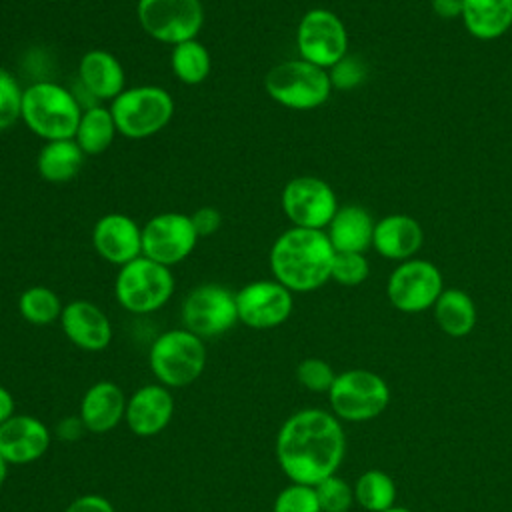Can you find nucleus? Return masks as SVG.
Wrapping results in <instances>:
<instances>
[{"mask_svg":"<svg viewBox=\"0 0 512 512\" xmlns=\"http://www.w3.org/2000/svg\"><path fill=\"white\" fill-rule=\"evenodd\" d=\"M276 462L290 482L316 486L336 474L346 452L340 420L320 408L290 414L276 434Z\"/></svg>","mask_w":512,"mask_h":512,"instance_id":"1","label":"nucleus"},{"mask_svg":"<svg viewBox=\"0 0 512 512\" xmlns=\"http://www.w3.org/2000/svg\"><path fill=\"white\" fill-rule=\"evenodd\" d=\"M334 248L324 230H284L272 244L268 262L272 278L290 292H312L330 280Z\"/></svg>","mask_w":512,"mask_h":512,"instance_id":"2","label":"nucleus"},{"mask_svg":"<svg viewBox=\"0 0 512 512\" xmlns=\"http://www.w3.org/2000/svg\"><path fill=\"white\" fill-rule=\"evenodd\" d=\"M82 110L76 94L56 82L40 80L24 88L22 122L44 142L74 138Z\"/></svg>","mask_w":512,"mask_h":512,"instance_id":"3","label":"nucleus"},{"mask_svg":"<svg viewBox=\"0 0 512 512\" xmlns=\"http://www.w3.org/2000/svg\"><path fill=\"white\" fill-rule=\"evenodd\" d=\"M148 366L158 384L170 390L190 386L206 368L204 340L184 326L166 330L150 344Z\"/></svg>","mask_w":512,"mask_h":512,"instance_id":"4","label":"nucleus"},{"mask_svg":"<svg viewBox=\"0 0 512 512\" xmlns=\"http://www.w3.org/2000/svg\"><path fill=\"white\" fill-rule=\"evenodd\" d=\"M266 94L290 110H314L332 94L328 70L298 58L274 64L264 76Z\"/></svg>","mask_w":512,"mask_h":512,"instance_id":"5","label":"nucleus"},{"mask_svg":"<svg viewBox=\"0 0 512 512\" xmlns=\"http://www.w3.org/2000/svg\"><path fill=\"white\" fill-rule=\"evenodd\" d=\"M118 134L130 140H144L164 130L174 116V98L162 86L124 88L112 102Z\"/></svg>","mask_w":512,"mask_h":512,"instance_id":"6","label":"nucleus"},{"mask_svg":"<svg viewBox=\"0 0 512 512\" xmlns=\"http://www.w3.org/2000/svg\"><path fill=\"white\" fill-rule=\"evenodd\" d=\"M174 286V274L168 266L138 256L118 268L114 296L132 314H152L172 298Z\"/></svg>","mask_w":512,"mask_h":512,"instance_id":"7","label":"nucleus"},{"mask_svg":"<svg viewBox=\"0 0 512 512\" xmlns=\"http://www.w3.org/2000/svg\"><path fill=\"white\" fill-rule=\"evenodd\" d=\"M330 412L338 420L368 422L380 416L390 402V388L382 376L366 368L336 374L328 390Z\"/></svg>","mask_w":512,"mask_h":512,"instance_id":"8","label":"nucleus"},{"mask_svg":"<svg viewBox=\"0 0 512 512\" xmlns=\"http://www.w3.org/2000/svg\"><path fill=\"white\" fill-rule=\"evenodd\" d=\"M136 16L148 36L170 46L198 38L204 26L200 0H138Z\"/></svg>","mask_w":512,"mask_h":512,"instance_id":"9","label":"nucleus"},{"mask_svg":"<svg viewBox=\"0 0 512 512\" xmlns=\"http://www.w3.org/2000/svg\"><path fill=\"white\" fill-rule=\"evenodd\" d=\"M296 50L324 70L348 54V32L338 14L328 8H310L296 26Z\"/></svg>","mask_w":512,"mask_h":512,"instance_id":"10","label":"nucleus"},{"mask_svg":"<svg viewBox=\"0 0 512 512\" xmlns=\"http://www.w3.org/2000/svg\"><path fill=\"white\" fill-rule=\"evenodd\" d=\"M182 324L202 340L226 334L238 324L234 292L214 282L194 286L182 302Z\"/></svg>","mask_w":512,"mask_h":512,"instance_id":"11","label":"nucleus"},{"mask_svg":"<svg viewBox=\"0 0 512 512\" xmlns=\"http://www.w3.org/2000/svg\"><path fill=\"white\" fill-rule=\"evenodd\" d=\"M280 206L292 226L326 230L338 210V200L326 180L318 176H296L284 184Z\"/></svg>","mask_w":512,"mask_h":512,"instance_id":"12","label":"nucleus"},{"mask_svg":"<svg viewBox=\"0 0 512 512\" xmlns=\"http://www.w3.org/2000/svg\"><path fill=\"white\" fill-rule=\"evenodd\" d=\"M444 290L442 274L430 260L410 258L400 262L386 284L390 304L406 314L424 312L434 306Z\"/></svg>","mask_w":512,"mask_h":512,"instance_id":"13","label":"nucleus"},{"mask_svg":"<svg viewBox=\"0 0 512 512\" xmlns=\"http://www.w3.org/2000/svg\"><path fill=\"white\" fill-rule=\"evenodd\" d=\"M198 240L190 214L160 212L142 226V256L170 268L186 260Z\"/></svg>","mask_w":512,"mask_h":512,"instance_id":"14","label":"nucleus"},{"mask_svg":"<svg viewBox=\"0 0 512 512\" xmlns=\"http://www.w3.org/2000/svg\"><path fill=\"white\" fill-rule=\"evenodd\" d=\"M294 292L278 280H252L236 296L238 322L252 330H270L284 324L294 308Z\"/></svg>","mask_w":512,"mask_h":512,"instance_id":"15","label":"nucleus"},{"mask_svg":"<svg viewBox=\"0 0 512 512\" xmlns=\"http://www.w3.org/2000/svg\"><path fill=\"white\" fill-rule=\"evenodd\" d=\"M96 254L118 268L142 256V226L128 214L108 212L92 228Z\"/></svg>","mask_w":512,"mask_h":512,"instance_id":"16","label":"nucleus"},{"mask_svg":"<svg viewBox=\"0 0 512 512\" xmlns=\"http://www.w3.org/2000/svg\"><path fill=\"white\" fill-rule=\"evenodd\" d=\"M174 416V398L162 384H144L126 398L124 422L134 436L152 438L164 432Z\"/></svg>","mask_w":512,"mask_h":512,"instance_id":"17","label":"nucleus"},{"mask_svg":"<svg viewBox=\"0 0 512 512\" xmlns=\"http://www.w3.org/2000/svg\"><path fill=\"white\" fill-rule=\"evenodd\" d=\"M52 442L44 422L30 414H14L0 424V456L12 466H22L42 458Z\"/></svg>","mask_w":512,"mask_h":512,"instance_id":"18","label":"nucleus"},{"mask_svg":"<svg viewBox=\"0 0 512 512\" xmlns=\"http://www.w3.org/2000/svg\"><path fill=\"white\" fill-rule=\"evenodd\" d=\"M58 322L68 342L84 352H100L112 342L110 318L90 300H72L64 304Z\"/></svg>","mask_w":512,"mask_h":512,"instance_id":"19","label":"nucleus"},{"mask_svg":"<svg viewBox=\"0 0 512 512\" xmlns=\"http://www.w3.org/2000/svg\"><path fill=\"white\" fill-rule=\"evenodd\" d=\"M78 88H82L96 104L114 100L126 88V74L120 60L102 48L82 54L78 62Z\"/></svg>","mask_w":512,"mask_h":512,"instance_id":"20","label":"nucleus"},{"mask_svg":"<svg viewBox=\"0 0 512 512\" xmlns=\"http://www.w3.org/2000/svg\"><path fill=\"white\" fill-rule=\"evenodd\" d=\"M126 412V396L112 380H98L82 394L78 416L92 434H106L114 430Z\"/></svg>","mask_w":512,"mask_h":512,"instance_id":"21","label":"nucleus"},{"mask_svg":"<svg viewBox=\"0 0 512 512\" xmlns=\"http://www.w3.org/2000/svg\"><path fill=\"white\" fill-rule=\"evenodd\" d=\"M422 242V226L408 214H388L374 226L372 248L384 258L410 260L422 248Z\"/></svg>","mask_w":512,"mask_h":512,"instance_id":"22","label":"nucleus"},{"mask_svg":"<svg viewBox=\"0 0 512 512\" xmlns=\"http://www.w3.org/2000/svg\"><path fill=\"white\" fill-rule=\"evenodd\" d=\"M374 226L370 212L362 206L348 204L338 206L330 224L326 226V236L334 252H364L372 246Z\"/></svg>","mask_w":512,"mask_h":512,"instance_id":"23","label":"nucleus"},{"mask_svg":"<svg viewBox=\"0 0 512 512\" xmlns=\"http://www.w3.org/2000/svg\"><path fill=\"white\" fill-rule=\"evenodd\" d=\"M462 22L470 36L496 40L512 28V0H464Z\"/></svg>","mask_w":512,"mask_h":512,"instance_id":"24","label":"nucleus"},{"mask_svg":"<svg viewBox=\"0 0 512 512\" xmlns=\"http://www.w3.org/2000/svg\"><path fill=\"white\" fill-rule=\"evenodd\" d=\"M86 154L74 138L48 140L36 156V170L50 184H64L78 176Z\"/></svg>","mask_w":512,"mask_h":512,"instance_id":"25","label":"nucleus"},{"mask_svg":"<svg viewBox=\"0 0 512 512\" xmlns=\"http://www.w3.org/2000/svg\"><path fill=\"white\" fill-rule=\"evenodd\" d=\"M432 310L438 328L452 338L468 336L476 326L474 300L460 288H444Z\"/></svg>","mask_w":512,"mask_h":512,"instance_id":"26","label":"nucleus"},{"mask_svg":"<svg viewBox=\"0 0 512 512\" xmlns=\"http://www.w3.org/2000/svg\"><path fill=\"white\" fill-rule=\"evenodd\" d=\"M116 134L118 128L110 112V106L106 108L102 104H94L82 110V116L74 132V140L86 156H98L110 148Z\"/></svg>","mask_w":512,"mask_h":512,"instance_id":"27","label":"nucleus"},{"mask_svg":"<svg viewBox=\"0 0 512 512\" xmlns=\"http://www.w3.org/2000/svg\"><path fill=\"white\" fill-rule=\"evenodd\" d=\"M170 68L182 84L194 86L208 78L212 70V58L208 48L198 38H194L172 46Z\"/></svg>","mask_w":512,"mask_h":512,"instance_id":"28","label":"nucleus"},{"mask_svg":"<svg viewBox=\"0 0 512 512\" xmlns=\"http://www.w3.org/2000/svg\"><path fill=\"white\" fill-rule=\"evenodd\" d=\"M354 500L368 512H384L394 506L396 484L382 470H366L354 484Z\"/></svg>","mask_w":512,"mask_h":512,"instance_id":"29","label":"nucleus"},{"mask_svg":"<svg viewBox=\"0 0 512 512\" xmlns=\"http://www.w3.org/2000/svg\"><path fill=\"white\" fill-rule=\"evenodd\" d=\"M62 308L60 296L48 286H30L18 296L20 316L34 326H48L60 320Z\"/></svg>","mask_w":512,"mask_h":512,"instance_id":"30","label":"nucleus"},{"mask_svg":"<svg viewBox=\"0 0 512 512\" xmlns=\"http://www.w3.org/2000/svg\"><path fill=\"white\" fill-rule=\"evenodd\" d=\"M24 88L12 72L0 68V132L22 120Z\"/></svg>","mask_w":512,"mask_h":512,"instance_id":"31","label":"nucleus"},{"mask_svg":"<svg viewBox=\"0 0 512 512\" xmlns=\"http://www.w3.org/2000/svg\"><path fill=\"white\" fill-rule=\"evenodd\" d=\"M314 490L322 512H348L354 502V488L336 474L320 480Z\"/></svg>","mask_w":512,"mask_h":512,"instance_id":"32","label":"nucleus"},{"mask_svg":"<svg viewBox=\"0 0 512 512\" xmlns=\"http://www.w3.org/2000/svg\"><path fill=\"white\" fill-rule=\"evenodd\" d=\"M272 512H322L318 504V496L314 486L290 482L286 488H282L274 502Z\"/></svg>","mask_w":512,"mask_h":512,"instance_id":"33","label":"nucleus"},{"mask_svg":"<svg viewBox=\"0 0 512 512\" xmlns=\"http://www.w3.org/2000/svg\"><path fill=\"white\" fill-rule=\"evenodd\" d=\"M370 274V264L364 252H336L332 260L330 280L342 286H358Z\"/></svg>","mask_w":512,"mask_h":512,"instance_id":"34","label":"nucleus"},{"mask_svg":"<svg viewBox=\"0 0 512 512\" xmlns=\"http://www.w3.org/2000/svg\"><path fill=\"white\" fill-rule=\"evenodd\" d=\"M334 378H336L334 368L322 358H304L296 366V380L300 382L302 388L310 392L328 394L330 386L334 384Z\"/></svg>","mask_w":512,"mask_h":512,"instance_id":"35","label":"nucleus"},{"mask_svg":"<svg viewBox=\"0 0 512 512\" xmlns=\"http://www.w3.org/2000/svg\"><path fill=\"white\" fill-rule=\"evenodd\" d=\"M328 76L332 82V88L338 90H352L366 78V66L358 56L346 54L342 60H338L332 68H328Z\"/></svg>","mask_w":512,"mask_h":512,"instance_id":"36","label":"nucleus"},{"mask_svg":"<svg viewBox=\"0 0 512 512\" xmlns=\"http://www.w3.org/2000/svg\"><path fill=\"white\" fill-rule=\"evenodd\" d=\"M190 220L194 224V230L200 238H206V236H212L220 230V224H222V216L216 208L212 206H202L198 210H194L190 214Z\"/></svg>","mask_w":512,"mask_h":512,"instance_id":"37","label":"nucleus"},{"mask_svg":"<svg viewBox=\"0 0 512 512\" xmlns=\"http://www.w3.org/2000/svg\"><path fill=\"white\" fill-rule=\"evenodd\" d=\"M64 512H116L112 502L100 494H82L76 496Z\"/></svg>","mask_w":512,"mask_h":512,"instance_id":"38","label":"nucleus"},{"mask_svg":"<svg viewBox=\"0 0 512 512\" xmlns=\"http://www.w3.org/2000/svg\"><path fill=\"white\" fill-rule=\"evenodd\" d=\"M84 432H88V430H86V426H84V422L80 420L78 414H76V416H64V418L56 424V436H58L60 440H64V442H74V440H78Z\"/></svg>","mask_w":512,"mask_h":512,"instance_id":"39","label":"nucleus"},{"mask_svg":"<svg viewBox=\"0 0 512 512\" xmlns=\"http://www.w3.org/2000/svg\"><path fill=\"white\" fill-rule=\"evenodd\" d=\"M464 0H432V12L442 20L462 18Z\"/></svg>","mask_w":512,"mask_h":512,"instance_id":"40","label":"nucleus"},{"mask_svg":"<svg viewBox=\"0 0 512 512\" xmlns=\"http://www.w3.org/2000/svg\"><path fill=\"white\" fill-rule=\"evenodd\" d=\"M16 414V402L12 392L0 384V424H4L8 418Z\"/></svg>","mask_w":512,"mask_h":512,"instance_id":"41","label":"nucleus"},{"mask_svg":"<svg viewBox=\"0 0 512 512\" xmlns=\"http://www.w3.org/2000/svg\"><path fill=\"white\" fill-rule=\"evenodd\" d=\"M8 470H10V464L0 456V488L4 486V482L8 478Z\"/></svg>","mask_w":512,"mask_h":512,"instance_id":"42","label":"nucleus"},{"mask_svg":"<svg viewBox=\"0 0 512 512\" xmlns=\"http://www.w3.org/2000/svg\"><path fill=\"white\" fill-rule=\"evenodd\" d=\"M384 512H412V510L402 508V506H392V508H388V510H384Z\"/></svg>","mask_w":512,"mask_h":512,"instance_id":"43","label":"nucleus"}]
</instances>
